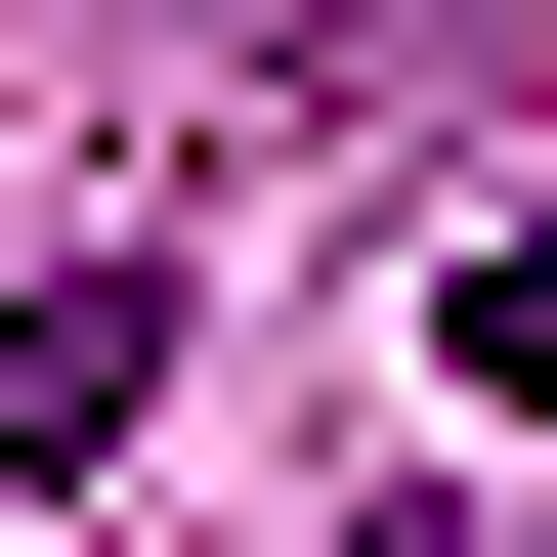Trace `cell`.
<instances>
[{"mask_svg":"<svg viewBox=\"0 0 557 557\" xmlns=\"http://www.w3.org/2000/svg\"><path fill=\"white\" fill-rule=\"evenodd\" d=\"M129 429H172V258H129V214H86V258L0 300V515H86V472H129Z\"/></svg>","mask_w":557,"mask_h":557,"instance_id":"6da1fadb","label":"cell"}]
</instances>
